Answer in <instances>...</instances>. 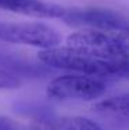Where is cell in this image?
Wrapping results in <instances>:
<instances>
[{"mask_svg":"<svg viewBox=\"0 0 129 130\" xmlns=\"http://www.w3.org/2000/svg\"><path fill=\"white\" fill-rule=\"evenodd\" d=\"M61 20L72 26L128 33V20L110 8H65Z\"/></svg>","mask_w":129,"mask_h":130,"instance_id":"cell-5","label":"cell"},{"mask_svg":"<svg viewBox=\"0 0 129 130\" xmlns=\"http://www.w3.org/2000/svg\"><path fill=\"white\" fill-rule=\"evenodd\" d=\"M0 130H29V127L28 123H22L11 118L0 116Z\"/></svg>","mask_w":129,"mask_h":130,"instance_id":"cell-10","label":"cell"},{"mask_svg":"<svg viewBox=\"0 0 129 130\" xmlns=\"http://www.w3.org/2000/svg\"><path fill=\"white\" fill-rule=\"evenodd\" d=\"M29 130H104L99 123L83 116L38 119L28 123Z\"/></svg>","mask_w":129,"mask_h":130,"instance_id":"cell-7","label":"cell"},{"mask_svg":"<svg viewBox=\"0 0 129 130\" xmlns=\"http://www.w3.org/2000/svg\"><path fill=\"white\" fill-rule=\"evenodd\" d=\"M0 40L6 43L31 46L45 50L60 44L61 36L56 29L40 22L0 21Z\"/></svg>","mask_w":129,"mask_h":130,"instance_id":"cell-4","label":"cell"},{"mask_svg":"<svg viewBox=\"0 0 129 130\" xmlns=\"http://www.w3.org/2000/svg\"><path fill=\"white\" fill-rule=\"evenodd\" d=\"M21 86V80L17 76L0 69V90H14Z\"/></svg>","mask_w":129,"mask_h":130,"instance_id":"cell-9","label":"cell"},{"mask_svg":"<svg viewBox=\"0 0 129 130\" xmlns=\"http://www.w3.org/2000/svg\"><path fill=\"white\" fill-rule=\"evenodd\" d=\"M38 58L49 67L100 79L106 76H124L128 73L129 68V60H117L88 48L68 44H58L40 50Z\"/></svg>","mask_w":129,"mask_h":130,"instance_id":"cell-1","label":"cell"},{"mask_svg":"<svg viewBox=\"0 0 129 130\" xmlns=\"http://www.w3.org/2000/svg\"><path fill=\"white\" fill-rule=\"evenodd\" d=\"M65 44L83 47L117 60H129L128 33L99 29H82L65 39Z\"/></svg>","mask_w":129,"mask_h":130,"instance_id":"cell-2","label":"cell"},{"mask_svg":"<svg viewBox=\"0 0 129 130\" xmlns=\"http://www.w3.org/2000/svg\"><path fill=\"white\" fill-rule=\"evenodd\" d=\"M0 10L33 18H63L65 7L43 0H0Z\"/></svg>","mask_w":129,"mask_h":130,"instance_id":"cell-6","label":"cell"},{"mask_svg":"<svg viewBox=\"0 0 129 130\" xmlns=\"http://www.w3.org/2000/svg\"><path fill=\"white\" fill-rule=\"evenodd\" d=\"M93 111L99 113H106V115H122L126 118L129 113V95H115V97H108L101 101H97L93 105Z\"/></svg>","mask_w":129,"mask_h":130,"instance_id":"cell-8","label":"cell"},{"mask_svg":"<svg viewBox=\"0 0 129 130\" xmlns=\"http://www.w3.org/2000/svg\"><path fill=\"white\" fill-rule=\"evenodd\" d=\"M107 86L103 79L81 73L58 76L47 85L46 94L54 100L94 101L104 95Z\"/></svg>","mask_w":129,"mask_h":130,"instance_id":"cell-3","label":"cell"}]
</instances>
